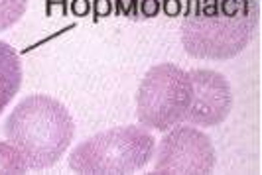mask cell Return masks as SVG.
<instances>
[{"instance_id":"3957f363","label":"cell","mask_w":262,"mask_h":175,"mask_svg":"<svg viewBox=\"0 0 262 175\" xmlns=\"http://www.w3.org/2000/svg\"><path fill=\"white\" fill-rule=\"evenodd\" d=\"M154 149L156 140L144 126H118L81 142L69 167L75 173H132L152 160Z\"/></svg>"},{"instance_id":"52a82bcc","label":"cell","mask_w":262,"mask_h":175,"mask_svg":"<svg viewBox=\"0 0 262 175\" xmlns=\"http://www.w3.org/2000/svg\"><path fill=\"white\" fill-rule=\"evenodd\" d=\"M22 85V63L20 57L6 41L0 40V114L10 105Z\"/></svg>"},{"instance_id":"277c9868","label":"cell","mask_w":262,"mask_h":175,"mask_svg":"<svg viewBox=\"0 0 262 175\" xmlns=\"http://www.w3.org/2000/svg\"><path fill=\"white\" fill-rule=\"evenodd\" d=\"M191 103L189 71L173 63H160L148 69L136 94V114L146 128L170 130L187 114Z\"/></svg>"},{"instance_id":"9c48e42d","label":"cell","mask_w":262,"mask_h":175,"mask_svg":"<svg viewBox=\"0 0 262 175\" xmlns=\"http://www.w3.org/2000/svg\"><path fill=\"white\" fill-rule=\"evenodd\" d=\"M28 8V0H0V32L12 28Z\"/></svg>"},{"instance_id":"6da1fadb","label":"cell","mask_w":262,"mask_h":175,"mask_svg":"<svg viewBox=\"0 0 262 175\" xmlns=\"http://www.w3.org/2000/svg\"><path fill=\"white\" fill-rule=\"evenodd\" d=\"M258 14V0H193L180 38L191 57L225 61L250 43Z\"/></svg>"},{"instance_id":"7a4b0ae2","label":"cell","mask_w":262,"mask_h":175,"mask_svg":"<svg viewBox=\"0 0 262 175\" xmlns=\"http://www.w3.org/2000/svg\"><path fill=\"white\" fill-rule=\"evenodd\" d=\"M4 134L24 158L28 169H48L66 154L75 136L66 105L48 94L20 101L4 124Z\"/></svg>"},{"instance_id":"5b68a950","label":"cell","mask_w":262,"mask_h":175,"mask_svg":"<svg viewBox=\"0 0 262 175\" xmlns=\"http://www.w3.org/2000/svg\"><path fill=\"white\" fill-rule=\"evenodd\" d=\"M217 162L211 140L193 126H171L160 140L156 173H211Z\"/></svg>"},{"instance_id":"8992f818","label":"cell","mask_w":262,"mask_h":175,"mask_svg":"<svg viewBox=\"0 0 262 175\" xmlns=\"http://www.w3.org/2000/svg\"><path fill=\"white\" fill-rule=\"evenodd\" d=\"M191 77V103L185 122L195 126H219L233 108V91L225 75L211 69H193Z\"/></svg>"},{"instance_id":"ba28073f","label":"cell","mask_w":262,"mask_h":175,"mask_svg":"<svg viewBox=\"0 0 262 175\" xmlns=\"http://www.w3.org/2000/svg\"><path fill=\"white\" fill-rule=\"evenodd\" d=\"M28 165L20 152L10 144L0 142V173H24Z\"/></svg>"}]
</instances>
